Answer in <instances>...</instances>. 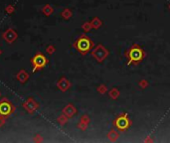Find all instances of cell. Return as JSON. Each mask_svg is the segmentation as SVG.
I'll list each match as a JSON object with an SVG mask.
<instances>
[{
    "label": "cell",
    "mask_w": 170,
    "mask_h": 143,
    "mask_svg": "<svg viewBox=\"0 0 170 143\" xmlns=\"http://www.w3.org/2000/svg\"><path fill=\"white\" fill-rule=\"evenodd\" d=\"M125 56L129 59V64L131 63H139L144 57V52L138 45H133L131 48H129V51L125 53Z\"/></svg>",
    "instance_id": "6da1fadb"
},
{
    "label": "cell",
    "mask_w": 170,
    "mask_h": 143,
    "mask_svg": "<svg viewBox=\"0 0 170 143\" xmlns=\"http://www.w3.org/2000/svg\"><path fill=\"white\" fill-rule=\"evenodd\" d=\"M75 46H76L78 51H80L82 54L85 55L86 53L89 52L92 49V47H93V43H92V41L89 38L82 37L76 42Z\"/></svg>",
    "instance_id": "7a4b0ae2"
},
{
    "label": "cell",
    "mask_w": 170,
    "mask_h": 143,
    "mask_svg": "<svg viewBox=\"0 0 170 143\" xmlns=\"http://www.w3.org/2000/svg\"><path fill=\"white\" fill-rule=\"evenodd\" d=\"M115 125L116 128H118L119 130L124 131V130H126L127 128L129 127L130 125V122H129V119L127 118L126 114H122V115H119L118 118L115 120Z\"/></svg>",
    "instance_id": "3957f363"
},
{
    "label": "cell",
    "mask_w": 170,
    "mask_h": 143,
    "mask_svg": "<svg viewBox=\"0 0 170 143\" xmlns=\"http://www.w3.org/2000/svg\"><path fill=\"white\" fill-rule=\"evenodd\" d=\"M93 55L94 56V58H96L97 61L102 62L108 55V52L105 49L104 47L102 46V45H99V46H97L96 49H94Z\"/></svg>",
    "instance_id": "277c9868"
},
{
    "label": "cell",
    "mask_w": 170,
    "mask_h": 143,
    "mask_svg": "<svg viewBox=\"0 0 170 143\" xmlns=\"http://www.w3.org/2000/svg\"><path fill=\"white\" fill-rule=\"evenodd\" d=\"M32 63L34 64L35 69H37V68L40 69V68H42V67H44L46 65L47 60L43 55H36L35 57L33 58Z\"/></svg>",
    "instance_id": "5b68a950"
},
{
    "label": "cell",
    "mask_w": 170,
    "mask_h": 143,
    "mask_svg": "<svg viewBox=\"0 0 170 143\" xmlns=\"http://www.w3.org/2000/svg\"><path fill=\"white\" fill-rule=\"evenodd\" d=\"M12 111V106L9 102H3L0 103V114H3V115H8L11 113Z\"/></svg>",
    "instance_id": "8992f818"
}]
</instances>
